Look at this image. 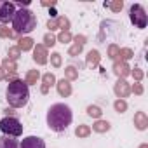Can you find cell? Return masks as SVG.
I'll return each instance as SVG.
<instances>
[{
	"mask_svg": "<svg viewBox=\"0 0 148 148\" xmlns=\"http://www.w3.org/2000/svg\"><path fill=\"white\" fill-rule=\"evenodd\" d=\"M14 5H18V7H21V9H26V7L30 5V0H21V2H16Z\"/></svg>",
	"mask_w": 148,
	"mask_h": 148,
	"instance_id": "cell-36",
	"label": "cell"
},
{
	"mask_svg": "<svg viewBox=\"0 0 148 148\" xmlns=\"http://www.w3.org/2000/svg\"><path fill=\"white\" fill-rule=\"evenodd\" d=\"M49 14H51V18H52V19H56V18H58V12H56V9H51V12H49Z\"/></svg>",
	"mask_w": 148,
	"mask_h": 148,
	"instance_id": "cell-39",
	"label": "cell"
},
{
	"mask_svg": "<svg viewBox=\"0 0 148 148\" xmlns=\"http://www.w3.org/2000/svg\"><path fill=\"white\" fill-rule=\"evenodd\" d=\"M99 61H101L99 51L92 49V51H89V52H87V56H86V64H87V66L94 68V66H98V64H99Z\"/></svg>",
	"mask_w": 148,
	"mask_h": 148,
	"instance_id": "cell-15",
	"label": "cell"
},
{
	"mask_svg": "<svg viewBox=\"0 0 148 148\" xmlns=\"http://www.w3.org/2000/svg\"><path fill=\"white\" fill-rule=\"evenodd\" d=\"M5 99L9 101V105L12 108H23V106H26V103L30 99V89H28V86L21 79L9 82V86L5 89Z\"/></svg>",
	"mask_w": 148,
	"mask_h": 148,
	"instance_id": "cell-2",
	"label": "cell"
},
{
	"mask_svg": "<svg viewBox=\"0 0 148 148\" xmlns=\"http://www.w3.org/2000/svg\"><path fill=\"white\" fill-rule=\"evenodd\" d=\"M139 148H148V143H143V145H139Z\"/></svg>",
	"mask_w": 148,
	"mask_h": 148,
	"instance_id": "cell-42",
	"label": "cell"
},
{
	"mask_svg": "<svg viewBox=\"0 0 148 148\" xmlns=\"http://www.w3.org/2000/svg\"><path fill=\"white\" fill-rule=\"evenodd\" d=\"M75 136H77V138H89V136H91V127L86 125V124L77 125V129H75Z\"/></svg>",
	"mask_w": 148,
	"mask_h": 148,
	"instance_id": "cell-25",
	"label": "cell"
},
{
	"mask_svg": "<svg viewBox=\"0 0 148 148\" xmlns=\"http://www.w3.org/2000/svg\"><path fill=\"white\" fill-rule=\"evenodd\" d=\"M18 47H19V51H32L35 47V40L32 37H21L18 40Z\"/></svg>",
	"mask_w": 148,
	"mask_h": 148,
	"instance_id": "cell-16",
	"label": "cell"
},
{
	"mask_svg": "<svg viewBox=\"0 0 148 148\" xmlns=\"http://www.w3.org/2000/svg\"><path fill=\"white\" fill-rule=\"evenodd\" d=\"M113 108H115L117 113H124V112L127 110V103H125V99H117V101L113 103Z\"/></svg>",
	"mask_w": 148,
	"mask_h": 148,
	"instance_id": "cell-32",
	"label": "cell"
},
{
	"mask_svg": "<svg viewBox=\"0 0 148 148\" xmlns=\"http://www.w3.org/2000/svg\"><path fill=\"white\" fill-rule=\"evenodd\" d=\"M0 129L5 136H11V138H18L23 134V124L16 117H4L0 120Z\"/></svg>",
	"mask_w": 148,
	"mask_h": 148,
	"instance_id": "cell-4",
	"label": "cell"
},
{
	"mask_svg": "<svg viewBox=\"0 0 148 148\" xmlns=\"http://www.w3.org/2000/svg\"><path fill=\"white\" fill-rule=\"evenodd\" d=\"M131 92H134V94H143V86L139 84V82H134V86L131 87Z\"/></svg>",
	"mask_w": 148,
	"mask_h": 148,
	"instance_id": "cell-35",
	"label": "cell"
},
{
	"mask_svg": "<svg viewBox=\"0 0 148 148\" xmlns=\"http://www.w3.org/2000/svg\"><path fill=\"white\" fill-rule=\"evenodd\" d=\"M51 64H52L54 68H59V66L63 64V59H61V54H59V52H52V54H51Z\"/></svg>",
	"mask_w": 148,
	"mask_h": 148,
	"instance_id": "cell-33",
	"label": "cell"
},
{
	"mask_svg": "<svg viewBox=\"0 0 148 148\" xmlns=\"http://www.w3.org/2000/svg\"><path fill=\"white\" fill-rule=\"evenodd\" d=\"M131 66L125 61H113V73L119 79H125L127 75H131Z\"/></svg>",
	"mask_w": 148,
	"mask_h": 148,
	"instance_id": "cell-12",
	"label": "cell"
},
{
	"mask_svg": "<svg viewBox=\"0 0 148 148\" xmlns=\"http://www.w3.org/2000/svg\"><path fill=\"white\" fill-rule=\"evenodd\" d=\"M16 14V5L7 0H0V23H9L12 21Z\"/></svg>",
	"mask_w": 148,
	"mask_h": 148,
	"instance_id": "cell-6",
	"label": "cell"
},
{
	"mask_svg": "<svg viewBox=\"0 0 148 148\" xmlns=\"http://www.w3.org/2000/svg\"><path fill=\"white\" fill-rule=\"evenodd\" d=\"M79 79V70L75 66H66L64 68V80H77Z\"/></svg>",
	"mask_w": 148,
	"mask_h": 148,
	"instance_id": "cell-22",
	"label": "cell"
},
{
	"mask_svg": "<svg viewBox=\"0 0 148 148\" xmlns=\"http://www.w3.org/2000/svg\"><path fill=\"white\" fill-rule=\"evenodd\" d=\"M19 148H45V141L38 136H26L21 141Z\"/></svg>",
	"mask_w": 148,
	"mask_h": 148,
	"instance_id": "cell-10",
	"label": "cell"
},
{
	"mask_svg": "<svg viewBox=\"0 0 148 148\" xmlns=\"http://www.w3.org/2000/svg\"><path fill=\"white\" fill-rule=\"evenodd\" d=\"M4 77H5V73H4V70H2V64H0V80H4Z\"/></svg>",
	"mask_w": 148,
	"mask_h": 148,
	"instance_id": "cell-40",
	"label": "cell"
},
{
	"mask_svg": "<svg viewBox=\"0 0 148 148\" xmlns=\"http://www.w3.org/2000/svg\"><path fill=\"white\" fill-rule=\"evenodd\" d=\"M11 23H12V32L16 35H19V33L28 35L37 28V16L30 9H19V11H16Z\"/></svg>",
	"mask_w": 148,
	"mask_h": 148,
	"instance_id": "cell-3",
	"label": "cell"
},
{
	"mask_svg": "<svg viewBox=\"0 0 148 148\" xmlns=\"http://www.w3.org/2000/svg\"><path fill=\"white\" fill-rule=\"evenodd\" d=\"M18 35L5 25H0V38H16Z\"/></svg>",
	"mask_w": 148,
	"mask_h": 148,
	"instance_id": "cell-27",
	"label": "cell"
},
{
	"mask_svg": "<svg viewBox=\"0 0 148 148\" xmlns=\"http://www.w3.org/2000/svg\"><path fill=\"white\" fill-rule=\"evenodd\" d=\"M42 86L44 87H47V89H51L52 86H56V77H54V73H44L42 75Z\"/></svg>",
	"mask_w": 148,
	"mask_h": 148,
	"instance_id": "cell-23",
	"label": "cell"
},
{
	"mask_svg": "<svg viewBox=\"0 0 148 148\" xmlns=\"http://www.w3.org/2000/svg\"><path fill=\"white\" fill-rule=\"evenodd\" d=\"M47 56H49V54H47V49H45L42 44H37V45L33 47V61H35L37 64H40V66L45 64L47 59H49Z\"/></svg>",
	"mask_w": 148,
	"mask_h": 148,
	"instance_id": "cell-11",
	"label": "cell"
},
{
	"mask_svg": "<svg viewBox=\"0 0 148 148\" xmlns=\"http://www.w3.org/2000/svg\"><path fill=\"white\" fill-rule=\"evenodd\" d=\"M56 89H58L59 96H63V98H68V96L71 94V84H70L68 80H64V79L56 80Z\"/></svg>",
	"mask_w": 148,
	"mask_h": 148,
	"instance_id": "cell-13",
	"label": "cell"
},
{
	"mask_svg": "<svg viewBox=\"0 0 148 148\" xmlns=\"http://www.w3.org/2000/svg\"><path fill=\"white\" fill-rule=\"evenodd\" d=\"M0 64H2V70L7 71V75H14V73L18 71V64H16V61H11L9 58H5Z\"/></svg>",
	"mask_w": 148,
	"mask_h": 148,
	"instance_id": "cell-19",
	"label": "cell"
},
{
	"mask_svg": "<svg viewBox=\"0 0 148 148\" xmlns=\"http://www.w3.org/2000/svg\"><path fill=\"white\" fill-rule=\"evenodd\" d=\"M40 92H42V94H47V92H49V89H47V87H44V86H42V87H40Z\"/></svg>",
	"mask_w": 148,
	"mask_h": 148,
	"instance_id": "cell-41",
	"label": "cell"
},
{
	"mask_svg": "<svg viewBox=\"0 0 148 148\" xmlns=\"http://www.w3.org/2000/svg\"><path fill=\"white\" fill-rule=\"evenodd\" d=\"M105 7H108L112 12H120L122 7H124V2L122 0H113V2H105Z\"/></svg>",
	"mask_w": 148,
	"mask_h": 148,
	"instance_id": "cell-26",
	"label": "cell"
},
{
	"mask_svg": "<svg viewBox=\"0 0 148 148\" xmlns=\"http://www.w3.org/2000/svg\"><path fill=\"white\" fill-rule=\"evenodd\" d=\"M19 56H21V51H19V47H18V45H14V47H9V51H7V58H9L11 61H16V59H19Z\"/></svg>",
	"mask_w": 148,
	"mask_h": 148,
	"instance_id": "cell-28",
	"label": "cell"
},
{
	"mask_svg": "<svg viewBox=\"0 0 148 148\" xmlns=\"http://www.w3.org/2000/svg\"><path fill=\"white\" fill-rule=\"evenodd\" d=\"M131 75L134 77V80H136V82H141V80H143V77H145V73H143V70H141V68H138V66H136L134 70H131Z\"/></svg>",
	"mask_w": 148,
	"mask_h": 148,
	"instance_id": "cell-34",
	"label": "cell"
},
{
	"mask_svg": "<svg viewBox=\"0 0 148 148\" xmlns=\"http://www.w3.org/2000/svg\"><path fill=\"white\" fill-rule=\"evenodd\" d=\"M38 80H40V71H38V70H30V71L26 73L25 84H26V86H35Z\"/></svg>",
	"mask_w": 148,
	"mask_h": 148,
	"instance_id": "cell-20",
	"label": "cell"
},
{
	"mask_svg": "<svg viewBox=\"0 0 148 148\" xmlns=\"http://www.w3.org/2000/svg\"><path fill=\"white\" fill-rule=\"evenodd\" d=\"M73 120L71 108L64 103H56L47 110V127L54 132H63Z\"/></svg>",
	"mask_w": 148,
	"mask_h": 148,
	"instance_id": "cell-1",
	"label": "cell"
},
{
	"mask_svg": "<svg viewBox=\"0 0 148 148\" xmlns=\"http://www.w3.org/2000/svg\"><path fill=\"white\" fill-rule=\"evenodd\" d=\"M42 45H44L45 49H47V47H54V45H56V37H54L52 33H45V35H44V44H42Z\"/></svg>",
	"mask_w": 148,
	"mask_h": 148,
	"instance_id": "cell-29",
	"label": "cell"
},
{
	"mask_svg": "<svg viewBox=\"0 0 148 148\" xmlns=\"http://www.w3.org/2000/svg\"><path fill=\"white\" fill-rule=\"evenodd\" d=\"M110 127H112V125H110V122H108V120H101V119H99V120H96V122L92 124V131H94V132H99V134L108 132V131H110Z\"/></svg>",
	"mask_w": 148,
	"mask_h": 148,
	"instance_id": "cell-18",
	"label": "cell"
},
{
	"mask_svg": "<svg viewBox=\"0 0 148 148\" xmlns=\"http://www.w3.org/2000/svg\"><path fill=\"white\" fill-rule=\"evenodd\" d=\"M71 40H73V45L70 47L68 56L75 58V56H79V54L84 51V45H86V42H87V37H86V35H75Z\"/></svg>",
	"mask_w": 148,
	"mask_h": 148,
	"instance_id": "cell-8",
	"label": "cell"
},
{
	"mask_svg": "<svg viewBox=\"0 0 148 148\" xmlns=\"http://www.w3.org/2000/svg\"><path fill=\"white\" fill-rule=\"evenodd\" d=\"M134 125L138 131H145L148 127V117L145 112H136L134 113Z\"/></svg>",
	"mask_w": 148,
	"mask_h": 148,
	"instance_id": "cell-14",
	"label": "cell"
},
{
	"mask_svg": "<svg viewBox=\"0 0 148 148\" xmlns=\"http://www.w3.org/2000/svg\"><path fill=\"white\" fill-rule=\"evenodd\" d=\"M0 148H19L18 139L11 138V136H0Z\"/></svg>",
	"mask_w": 148,
	"mask_h": 148,
	"instance_id": "cell-17",
	"label": "cell"
},
{
	"mask_svg": "<svg viewBox=\"0 0 148 148\" xmlns=\"http://www.w3.org/2000/svg\"><path fill=\"white\" fill-rule=\"evenodd\" d=\"M42 5H44V7H54V5H56V0H44Z\"/></svg>",
	"mask_w": 148,
	"mask_h": 148,
	"instance_id": "cell-37",
	"label": "cell"
},
{
	"mask_svg": "<svg viewBox=\"0 0 148 148\" xmlns=\"http://www.w3.org/2000/svg\"><path fill=\"white\" fill-rule=\"evenodd\" d=\"M129 18H131V23H132L136 28H139V30L146 28V25H148L146 12H145L143 5H139V4H132V5H131V9H129Z\"/></svg>",
	"mask_w": 148,
	"mask_h": 148,
	"instance_id": "cell-5",
	"label": "cell"
},
{
	"mask_svg": "<svg viewBox=\"0 0 148 148\" xmlns=\"http://www.w3.org/2000/svg\"><path fill=\"white\" fill-rule=\"evenodd\" d=\"M71 33L70 32H61L58 37H56V42H61V44H68V42H71Z\"/></svg>",
	"mask_w": 148,
	"mask_h": 148,
	"instance_id": "cell-30",
	"label": "cell"
},
{
	"mask_svg": "<svg viewBox=\"0 0 148 148\" xmlns=\"http://www.w3.org/2000/svg\"><path fill=\"white\" fill-rule=\"evenodd\" d=\"M87 115L92 117V119H96V120H99L101 115H103V110H101L98 105H89V106H87Z\"/></svg>",
	"mask_w": 148,
	"mask_h": 148,
	"instance_id": "cell-24",
	"label": "cell"
},
{
	"mask_svg": "<svg viewBox=\"0 0 148 148\" xmlns=\"http://www.w3.org/2000/svg\"><path fill=\"white\" fill-rule=\"evenodd\" d=\"M119 51H120V47H119L117 44H110V45H108V58L115 61L117 56H119Z\"/></svg>",
	"mask_w": 148,
	"mask_h": 148,
	"instance_id": "cell-31",
	"label": "cell"
},
{
	"mask_svg": "<svg viewBox=\"0 0 148 148\" xmlns=\"http://www.w3.org/2000/svg\"><path fill=\"white\" fill-rule=\"evenodd\" d=\"M113 92H115V96L119 99H124V98H127L131 94V84L125 79H119L115 82V86H113Z\"/></svg>",
	"mask_w": 148,
	"mask_h": 148,
	"instance_id": "cell-9",
	"label": "cell"
},
{
	"mask_svg": "<svg viewBox=\"0 0 148 148\" xmlns=\"http://www.w3.org/2000/svg\"><path fill=\"white\" fill-rule=\"evenodd\" d=\"M47 28H49V32H54V30L70 32V19L64 18V16H58L56 19H49L47 21Z\"/></svg>",
	"mask_w": 148,
	"mask_h": 148,
	"instance_id": "cell-7",
	"label": "cell"
},
{
	"mask_svg": "<svg viewBox=\"0 0 148 148\" xmlns=\"http://www.w3.org/2000/svg\"><path fill=\"white\" fill-rule=\"evenodd\" d=\"M4 112H5V117H14V113H16L12 108H5Z\"/></svg>",
	"mask_w": 148,
	"mask_h": 148,
	"instance_id": "cell-38",
	"label": "cell"
},
{
	"mask_svg": "<svg viewBox=\"0 0 148 148\" xmlns=\"http://www.w3.org/2000/svg\"><path fill=\"white\" fill-rule=\"evenodd\" d=\"M131 58H134V52H132V49H129V47H124V49H120L119 51V56H117V59L115 61H129Z\"/></svg>",
	"mask_w": 148,
	"mask_h": 148,
	"instance_id": "cell-21",
	"label": "cell"
}]
</instances>
